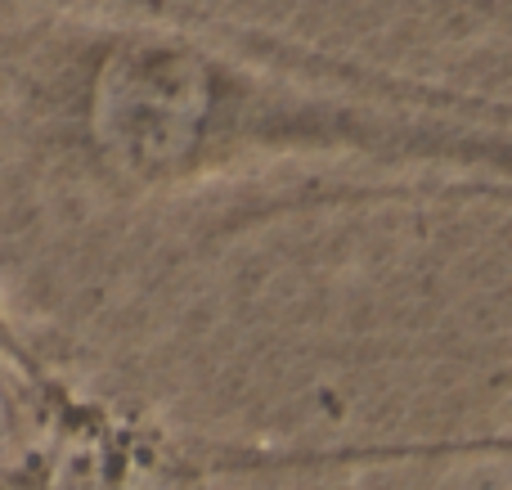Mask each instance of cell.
<instances>
[{"label":"cell","mask_w":512,"mask_h":490,"mask_svg":"<svg viewBox=\"0 0 512 490\" xmlns=\"http://www.w3.org/2000/svg\"><path fill=\"white\" fill-rule=\"evenodd\" d=\"M450 95L364 81L310 50L117 27L81 45L68 86L72 135L90 162L135 189H180L292 153L472 158L481 135L441 122Z\"/></svg>","instance_id":"cell-1"},{"label":"cell","mask_w":512,"mask_h":490,"mask_svg":"<svg viewBox=\"0 0 512 490\" xmlns=\"http://www.w3.org/2000/svg\"><path fill=\"white\" fill-rule=\"evenodd\" d=\"M5 490H212L194 464L167 441L131 432L113 414L63 396L50 414L32 459L18 468Z\"/></svg>","instance_id":"cell-2"},{"label":"cell","mask_w":512,"mask_h":490,"mask_svg":"<svg viewBox=\"0 0 512 490\" xmlns=\"http://www.w3.org/2000/svg\"><path fill=\"white\" fill-rule=\"evenodd\" d=\"M45 365L14 338V324L0 311V383H27V378H41Z\"/></svg>","instance_id":"cell-3"}]
</instances>
